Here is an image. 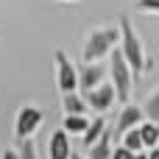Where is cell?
<instances>
[{"label": "cell", "mask_w": 159, "mask_h": 159, "mask_svg": "<svg viewBox=\"0 0 159 159\" xmlns=\"http://www.w3.org/2000/svg\"><path fill=\"white\" fill-rule=\"evenodd\" d=\"M134 159H148V154H143V151H137V154H134Z\"/></svg>", "instance_id": "cell-22"}, {"label": "cell", "mask_w": 159, "mask_h": 159, "mask_svg": "<svg viewBox=\"0 0 159 159\" xmlns=\"http://www.w3.org/2000/svg\"><path fill=\"white\" fill-rule=\"evenodd\" d=\"M87 126H89L87 115H67V117H64V123H61V129H64L67 134H81V137H84Z\"/></svg>", "instance_id": "cell-13"}, {"label": "cell", "mask_w": 159, "mask_h": 159, "mask_svg": "<svg viewBox=\"0 0 159 159\" xmlns=\"http://www.w3.org/2000/svg\"><path fill=\"white\" fill-rule=\"evenodd\" d=\"M42 126V109L36 106H22L20 115H17V126H14V134L17 140H28L34 137V131Z\"/></svg>", "instance_id": "cell-6"}, {"label": "cell", "mask_w": 159, "mask_h": 159, "mask_svg": "<svg viewBox=\"0 0 159 159\" xmlns=\"http://www.w3.org/2000/svg\"><path fill=\"white\" fill-rule=\"evenodd\" d=\"M120 42V28H101L92 31L87 45H84V61H101L103 56H109Z\"/></svg>", "instance_id": "cell-3"}, {"label": "cell", "mask_w": 159, "mask_h": 159, "mask_svg": "<svg viewBox=\"0 0 159 159\" xmlns=\"http://www.w3.org/2000/svg\"><path fill=\"white\" fill-rule=\"evenodd\" d=\"M120 145H126V148H129V151H134V154H137V151H143L145 145H143V137H140V126H137V129H129V131L120 137Z\"/></svg>", "instance_id": "cell-15"}, {"label": "cell", "mask_w": 159, "mask_h": 159, "mask_svg": "<svg viewBox=\"0 0 159 159\" xmlns=\"http://www.w3.org/2000/svg\"><path fill=\"white\" fill-rule=\"evenodd\" d=\"M140 11H159V0H137Z\"/></svg>", "instance_id": "cell-19"}, {"label": "cell", "mask_w": 159, "mask_h": 159, "mask_svg": "<svg viewBox=\"0 0 159 159\" xmlns=\"http://www.w3.org/2000/svg\"><path fill=\"white\" fill-rule=\"evenodd\" d=\"M103 131H106V120H103V117L89 120V126H87V131H84V145H87V148H92V145L103 137Z\"/></svg>", "instance_id": "cell-11"}, {"label": "cell", "mask_w": 159, "mask_h": 159, "mask_svg": "<svg viewBox=\"0 0 159 159\" xmlns=\"http://www.w3.org/2000/svg\"><path fill=\"white\" fill-rule=\"evenodd\" d=\"M120 50H123L131 73L143 75V70L148 67V59H145V48H143V42H140V36H137L129 17H120Z\"/></svg>", "instance_id": "cell-1"}, {"label": "cell", "mask_w": 159, "mask_h": 159, "mask_svg": "<svg viewBox=\"0 0 159 159\" xmlns=\"http://www.w3.org/2000/svg\"><path fill=\"white\" fill-rule=\"evenodd\" d=\"M140 137H143V145L151 151L159 145V137H157V123L154 120H143L140 123Z\"/></svg>", "instance_id": "cell-14"}, {"label": "cell", "mask_w": 159, "mask_h": 159, "mask_svg": "<svg viewBox=\"0 0 159 159\" xmlns=\"http://www.w3.org/2000/svg\"><path fill=\"white\" fill-rule=\"evenodd\" d=\"M143 112H145V117H148V120H154V123L159 120V89L148 98V101H145V109H143Z\"/></svg>", "instance_id": "cell-16"}, {"label": "cell", "mask_w": 159, "mask_h": 159, "mask_svg": "<svg viewBox=\"0 0 159 159\" xmlns=\"http://www.w3.org/2000/svg\"><path fill=\"white\" fill-rule=\"evenodd\" d=\"M20 159H36V148H34L31 137L28 140H20Z\"/></svg>", "instance_id": "cell-17"}, {"label": "cell", "mask_w": 159, "mask_h": 159, "mask_svg": "<svg viewBox=\"0 0 159 159\" xmlns=\"http://www.w3.org/2000/svg\"><path fill=\"white\" fill-rule=\"evenodd\" d=\"M109 75H112V87L117 92V101L129 103L131 101V87H134V73H131V67H129L120 48H115L109 53Z\"/></svg>", "instance_id": "cell-2"}, {"label": "cell", "mask_w": 159, "mask_h": 159, "mask_svg": "<svg viewBox=\"0 0 159 159\" xmlns=\"http://www.w3.org/2000/svg\"><path fill=\"white\" fill-rule=\"evenodd\" d=\"M112 159H134V151H129L126 145H117L112 148Z\"/></svg>", "instance_id": "cell-18"}, {"label": "cell", "mask_w": 159, "mask_h": 159, "mask_svg": "<svg viewBox=\"0 0 159 159\" xmlns=\"http://www.w3.org/2000/svg\"><path fill=\"white\" fill-rule=\"evenodd\" d=\"M103 75H106V70L101 67V61H87L84 64V70L78 73V87L87 92V89H95L98 84H103Z\"/></svg>", "instance_id": "cell-8"}, {"label": "cell", "mask_w": 159, "mask_h": 159, "mask_svg": "<svg viewBox=\"0 0 159 159\" xmlns=\"http://www.w3.org/2000/svg\"><path fill=\"white\" fill-rule=\"evenodd\" d=\"M61 103H64V112H67V115H84V112L89 109L87 101H84V95H78V92H64Z\"/></svg>", "instance_id": "cell-10"}, {"label": "cell", "mask_w": 159, "mask_h": 159, "mask_svg": "<svg viewBox=\"0 0 159 159\" xmlns=\"http://www.w3.org/2000/svg\"><path fill=\"white\" fill-rule=\"evenodd\" d=\"M56 81H59V89H61V95L64 92H75L78 89V70H75V64L67 59V53L64 50H56Z\"/></svg>", "instance_id": "cell-4"}, {"label": "cell", "mask_w": 159, "mask_h": 159, "mask_svg": "<svg viewBox=\"0 0 159 159\" xmlns=\"http://www.w3.org/2000/svg\"><path fill=\"white\" fill-rule=\"evenodd\" d=\"M148 159H159V145H157V148H151V151H148Z\"/></svg>", "instance_id": "cell-21"}, {"label": "cell", "mask_w": 159, "mask_h": 159, "mask_svg": "<svg viewBox=\"0 0 159 159\" xmlns=\"http://www.w3.org/2000/svg\"><path fill=\"white\" fill-rule=\"evenodd\" d=\"M143 120H145V112L140 106H134V103H126L123 112H120V117H117V137H123L129 129H137Z\"/></svg>", "instance_id": "cell-9"}, {"label": "cell", "mask_w": 159, "mask_h": 159, "mask_svg": "<svg viewBox=\"0 0 159 159\" xmlns=\"http://www.w3.org/2000/svg\"><path fill=\"white\" fill-rule=\"evenodd\" d=\"M0 159H20V151H6Z\"/></svg>", "instance_id": "cell-20"}, {"label": "cell", "mask_w": 159, "mask_h": 159, "mask_svg": "<svg viewBox=\"0 0 159 159\" xmlns=\"http://www.w3.org/2000/svg\"><path fill=\"white\" fill-rule=\"evenodd\" d=\"M89 159H112V134L103 131V137L89 148Z\"/></svg>", "instance_id": "cell-12"}, {"label": "cell", "mask_w": 159, "mask_h": 159, "mask_svg": "<svg viewBox=\"0 0 159 159\" xmlns=\"http://www.w3.org/2000/svg\"><path fill=\"white\" fill-rule=\"evenodd\" d=\"M84 101H87L89 109H95L98 115H103V112H109V109L115 106L117 92H115V87H112V81H109V84H98L95 89H87V92H84Z\"/></svg>", "instance_id": "cell-5"}, {"label": "cell", "mask_w": 159, "mask_h": 159, "mask_svg": "<svg viewBox=\"0 0 159 159\" xmlns=\"http://www.w3.org/2000/svg\"><path fill=\"white\" fill-rule=\"evenodd\" d=\"M48 157L50 159H70L73 157V145H70V134L64 129L53 131L48 140Z\"/></svg>", "instance_id": "cell-7"}, {"label": "cell", "mask_w": 159, "mask_h": 159, "mask_svg": "<svg viewBox=\"0 0 159 159\" xmlns=\"http://www.w3.org/2000/svg\"><path fill=\"white\" fill-rule=\"evenodd\" d=\"M70 159H84V157H81V154H75V151H73V157H70Z\"/></svg>", "instance_id": "cell-23"}, {"label": "cell", "mask_w": 159, "mask_h": 159, "mask_svg": "<svg viewBox=\"0 0 159 159\" xmlns=\"http://www.w3.org/2000/svg\"><path fill=\"white\" fill-rule=\"evenodd\" d=\"M157 137H159V120H157Z\"/></svg>", "instance_id": "cell-24"}]
</instances>
